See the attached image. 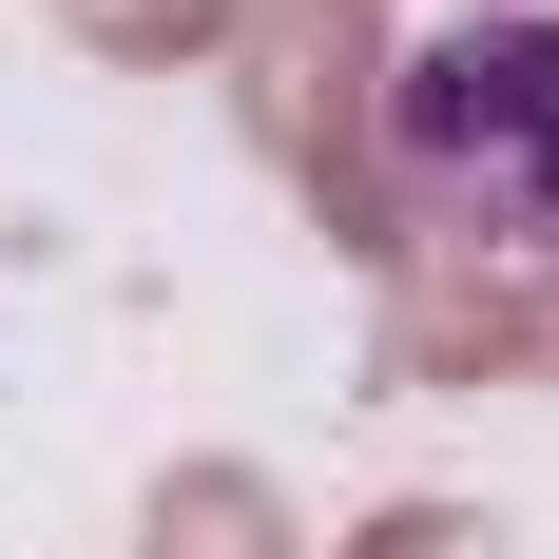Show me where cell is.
Here are the masks:
<instances>
[{"label":"cell","instance_id":"1","mask_svg":"<svg viewBox=\"0 0 559 559\" xmlns=\"http://www.w3.org/2000/svg\"><path fill=\"white\" fill-rule=\"evenodd\" d=\"M386 193L444 251H559V20L483 0L386 58Z\"/></svg>","mask_w":559,"mask_h":559}]
</instances>
